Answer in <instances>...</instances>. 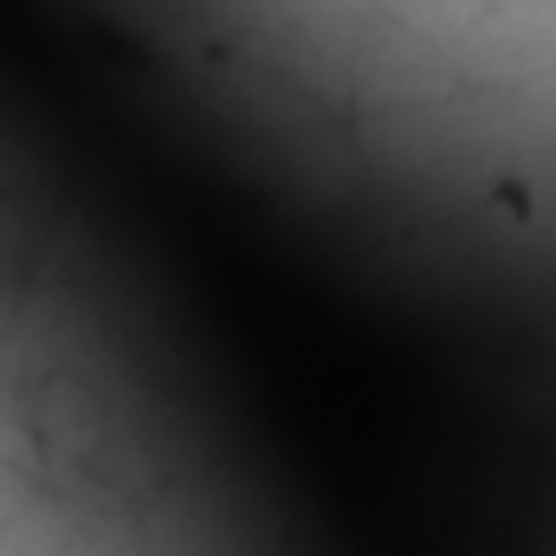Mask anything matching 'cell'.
Listing matches in <instances>:
<instances>
[{"instance_id": "1", "label": "cell", "mask_w": 556, "mask_h": 556, "mask_svg": "<svg viewBox=\"0 0 556 556\" xmlns=\"http://www.w3.org/2000/svg\"><path fill=\"white\" fill-rule=\"evenodd\" d=\"M26 433L39 446V466L78 492L130 505V485H142L130 433H117L104 395H91L78 376H46V389L26 395Z\"/></svg>"}]
</instances>
